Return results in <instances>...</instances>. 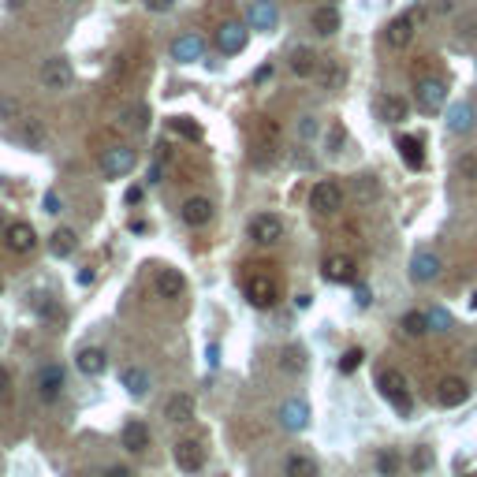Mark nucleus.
Masks as SVG:
<instances>
[{
	"label": "nucleus",
	"mask_w": 477,
	"mask_h": 477,
	"mask_svg": "<svg viewBox=\"0 0 477 477\" xmlns=\"http://www.w3.org/2000/svg\"><path fill=\"white\" fill-rule=\"evenodd\" d=\"M309 209L317 212V217H332V212L343 209V187L336 183V179H321V183H314V190H309Z\"/></svg>",
	"instance_id": "obj_1"
},
{
	"label": "nucleus",
	"mask_w": 477,
	"mask_h": 477,
	"mask_svg": "<svg viewBox=\"0 0 477 477\" xmlns=\"http://www.w3.org/2000/svg\"><path fill=\"white\" fill-rule=\"evenodd\" d=\"M38 78H41V86H45L48 93H63V90H71L75 71H71V63L63 60V56H48V60L41 63Z\"/></svg>",
	"instance_id": "obj_2"
},
{
	"label": "nucleus",
	"mask_w": 477,
	"mask_h": 477,
	"mask_svg": "<svg viewBox=\"0 0 477 477\" xmlns=\"http://www.w3.org/2000/svg\"><path fill=\"white\" fill-rule=\"evenodd\" d=\"M414 97H418V108L421 112H440L443 101H448V86H443V78L418 75L414 78Z\"/></svg>",
	"instance_id": "obj_3"
},
{
	"label": "nucleus",
	"mask_w": 477,
	"mask_h": 477,
	"mask_svg": "<svg viewBox=\"0 0 477 477\" xmlns=\"http://www.w3.org/2000/svg\"><path fill=\"white\" fill-rule=\"evenodd\" d=\"M135 164H138V150H130V145H108L101 153V172L108 179H120L127 172H135Z\"/></svg>",
	"instance_id": "obj_4"
},
{
	"label": "nucleus",
	"mask_w": 477,
	"mask_h": 477,
	"mask_svg": "<svg viewBox=\"0 0 477 477\" xmlns=\"http://www.w3.org/2000/svg\"><path fill=\"white\" fill-rule=\"evenodd\" d=\"M279 299V287H276V279L265 276V272H254L250 279H246V302L257 306V309H272Z\"/></svg>",
	"instance_id": "obj_5"
},
{
	"label": "nucleus",
	"mask_w": 477,
	"mask_h": 477,
	"mask_svg": "<svg viewBox=\"0 0 477 477\" xmlns=\"http://www.w3.org/2000/svg\"><path fill=\"white\" fill-rule=\"evenodd\" d=\"M246 235L261 246H272V242L284 239V220H279L276 212H257V217H250V224H246Z\"/></svg>",
	"instance_id": "obj_6"
},
{
	"label": "nucleus",
	"mask_w": 477,
	"mask_h": 477,
	"mask_svg": "<svg viewBox=\"0 0 477 477\" xmlns=\"http://www.w3.org/2000/svg\"><path fill=\"white\" fill-rule=\"evenodd\" d=\"M376 388H381V396L388 403H396L403 414L410 410V391H406V381H403L399 369H381V373H376Z\"/></svg>",
	"instance_id": "obj_7"
},
{
	"label": "nucleus",
	"mask_w": 477,
	"mask_h": 477,
	"mask_svg": "<svg viewBox=\"0 0 477 477\" xmlns=\"http://www.w3.org/2000/svg\"><path fill=\"white\" fill-rule=\"evenodd\" d=\"M414 34H418V23H414V15L410 11H403V15H396L388 26H384V45L391 48V53H403V48L414 41Z\"/></svg>",
	"instance_id": "obj_8"
},
{
	"label": "nucleus",
	"mask_w": 477,
	"mask_h": 477,
	"mask_svg": "<svg viewBox=\"0 0 477 477\" xmlns=\"http://www.w3.org/2000/svg\"><path fill=\"white\" fill-rule=\"evenodd\" d=\"M11 138L19 142L23 150L38 153V150H45V123L38 116H19V120H15V127H11Z\"/></svg>",
	"instance_id": "obj_9"
},
{
	"label": "nucleus",
	"mask_w": 477,
	"mask_h": 477,
	"mask_svg": "<svg viewBox=\"0 0 477 477\" xmlns=\"http://www.w3.org/2000/svg\"><path fill=\"white\" fill-rule=\"evenodd\" d=\"M4 246L11 254H30L38 246V232L26 220H15V224H8V232H4Z\"/></svg>",
	"instance_id": "obj_10"
},
{
	"label": "nucleus",
	"mask_w": 477,
	"mask_h": 477,
	"mask_svg": "<svg viewBox=\"0 0 477 477\" xmlns=\"http://www.w3.org/2000/svg\"><path fill=\"white\" fill-rule=\"evenodd\" d=\"M470 399V384L463 381V376H443V381L436 384V403L440 406H463Z\"/></svg>",
	"instance_id": "obj_11"
},
{
	"label": "nucleus",
	"mask_w": 477,
	"mask_h": 477,
	"mask_svg": "<svg viewBox=\"0 0 477 477\" xmlns=\"http://www.w3.org/2000/svg\"><path fill=\"white\" fill-rule=\"evenodd\" d=\"M324 279H332V284H354V279H358L354 257H347V254H328L324 257Z\"/></svg>",
	"instance_id": "obj_12"
},
{
	"label": "nucleus",
	"mask_w": 477,
	"mask_h": 477,
	"mask_svg": "<svg viewBox=\"0 0 477 477\" xmlns=\"http://www.w3.org/2000/svg\"><path fill=\"white\" fill-rule=\"evenodd\" d=\"M246 38H250V30H246L242 23H224L217 30V48H220L224 56H235V53H242V48H246Z\"/></svg>",
	"instance_id": "obj_13"
},
{
	"label": "nucleus",
	"mask_w": 477,
	"mask_h": 477,
	"mask_svg": "<svg viewBox=\"0 0 477 477\" xmlns=\"http://www.w3.org/2000/svg\"><path fill=\"white\" fill-rule=\"evenodd\" d=\"M175 463H179L183 473H198L205 466V448L198 440H179L175 443Z\"/></svg>",
	"instance_id": "obj_14"
},
{
	"label": "nucleus",
	"mask_w": 477,
	"mask_h": 477,
	"mask_svg": "<svg viewBox=\"0 0 477 477\" xmlns=\"http://www.w3.org/2000/svg\"><path fill=\"white\" fill-rule=\"evenodd\" d=\"M436 276H440V257L433 250H418L410 257V279H414V284H429Z\"/></svg>",
	"instance_id": "obj_15"
},
{
	"label": "nucleus",
	"mask_w": 477,
	"mask_h": 477,
	"mask_svg": "<svg viewBox=\"0 0 477 477\" xmlns=\"http://www.w3.org/2000/svg\"><path fill=\"white\" fill-rule=\"evenodd\" d=\"M287 68L299 75V78H314L317 68H321V60H317V53H314L309 45H294L291 56H287Z\"/></svg>",
	"instance_id": "obj_16"
},
{
	"label": "nucleus",
	"mask_w": 477,
	"mask_h": 477,
	"mask_svg": "<svg viewBox=\"0 0 477 477\" xmlns=\"http://www.w3.org/2000/svg\"><path fill=\"white\" fill-rule=\"evenodd\" d=\"M60 391H63V366H45L41 373H38V396H41V403H53V399H60Z\"/></svg>",
	"instance_id": "obj_17"
},
{
	"label": "nucleus",
	"mask_w": 477,
	"mask_h": 477,
	"mask_svg": "<svg viewBox=\"0 0 477 477\" xmlns=\"http://www.w3.org/2000/svg\"><path fill=\"white\" fill-rule=\"evenodd\" d=\"M194 414H198V403H194V396H187V391H175V396L164 403V418H172L175 425L194 421Z\"/></svg>",
	"instance_id": "obj_18"
},
{
	"label": "nucleus",
	"mask_w": 477,
	"mask_h": 477,
	"mask_svg": "<svg viewBox=\"0 0 477 477\" xmlns=\"http://www.w3.org/2000/svg\"><path fill=\"white\" fill-rule=\"evenodd\" d=\"M183 291H187V279H183L179 269L164 265L157 272V294H160V299H183Z\"/></svg>",
	"instance_id": "obj_19"
},
{
	"label": "nucleus",
	"mask_w": 477,
	"mask_h": 477,
	"mask_svg": "<svg viewBox=\"0 0 477 477\" xmlns=\"http://www.w3.org/2000/svg\"><path fill=\"white\" fill-rule=\"evenodd\" d=\"M406 112H410V105L403 101L399 93H381V97H376V116H381L384 123H403Z\"/></svg>",
	"instance_id": "obj_20"
},
{
	"label": "nucleus",
	"mask_w": 477,
	"mask_h": 477,
	"mask_svg": "<svg viewBox=\"0 0 477 477\" xmlns=\"http://www.w3.org/2000/svg\"><path fill=\"white\" fill-rule=\"evenodd\" d=\"M212 212H217V209H212L209 198H187L183 202V224L187 227H205L212 220Z\"/></svg>",
	"instance_id": "obj_21"
},
{
	"label": "nucleus",
	"mask_w": 477,
	"mask_h": 477,
	"mask_svg": "<svg viewBox=\"0 0 477 477\" xmlns=\"http://www.w3.org/2000/svg\"><path fill=\"white\" fill-rule=\"evenodd\" d=\"M202 53H205L202 34H183V38H175V45H172V56H175L179 63H194V60H202Z\"/></svg>",
	"instance_id": "obj_22"
},
{
	"label": "nucleus",
	"mask_w": 477,
	"mask_h": 477,
	"mask_svg": "<svg viewBox=\"0 0 477 477\" xmlns=\"http://www.w3.org/2000/svg\"><path fill=\"white\" fill-rule=\"evenodd\" d=\"M279 421H284V429L299 433V429H306V421H309V406L302 399H287L284 406H279Z\"/></svg>",
	"instance_id": "obj_23"
},
{
	"label": "nucleus",
	"mask_w": 477,
	"mask_h": 477,
	"mask_svg": "<svg viewBox=\"0 0 477 477\" xmlns=\"http://www.w3.org/2000/svg\"><path fill=\"white\" fill-rule=\"evenodd\" d=\"M396 150H399V157H403L406 168H414V172L425 168V150H421V142H418L414 135H399V138H396Z\"/></svg>",
	"instance_id": "obj_24"
},
{
	"label": "nucleus",
	"mask_w": 477,
	"mask_h": 477,
	"mask_svg": "<svg viewBox=\"0 0 477 477\" xmlns=\"http://www.w3.org/2000/svg\"><path fill=\"white\" fill-rule=\"evenodd\" d=\"M75 366L86 373V376H101V373L108 369V354H105L101 347H82L78 358H75Z\"/></svg>",
	"instance_id": "obj_25"
},
{
	"label": "nucleus",
	"mask_w": 477,
	"mask_h": 477,
	"mask_svg": "<svg viewBox=\"0 0 477 477\" xmlns=\"http://www.w3.org/2000/svg\"><path fill=\"white\" fill-rule=\"evenodd\" d=\"M120 440H123L127 451H145V448H150V425H145V421H127Z\"/></svg>",
	"instance_id": "obj_26"
},
{
	"label": "nucleus",
	"mask_w": 477,
	"mask_h": 477,
	"mask_svg": "<svg viewBox=\"0 0 477 477\" xmlns=\"http://www.w3.org/2000/svg\"><path fill=\"white\" fill-rule=\"evenodd\" d=\"M317 78L328 93H336V90H343V82H347V68H343L339 60H324L317 68Z\"/></svg>",
	"instance_id": "obj_27"
},
{
	"label": "nucleus",
	"mask_w": 477,
	"mask_h": 477,
	"mask_svg": "<svg viewBox=\"0 0 477 477\" xmlns=\"http://www.w3.org/2000/svg\"><path fill=\"white\" fill-rule=\"evenodd\" d=\"M276 19H279V11H276L272 0H254L250 4V26L254 30H272Z\"/></svg>",
	"instance_id": "obj_28"
},
{
	"label": "nucleus",
	"mask_w": 477,
	"mask_h": 477,
	"mask_svg": "<svg viewBox=\"0 0 477 477\" xmlns=\"http://www.w3.org/2000/svg\"><path fill=\"white\" fill-rule=\"evenodd\" d=\"M309 23H314V30H317V34L332 38L336 30H339V11H336L332 4H321V8H314V15H309Z\"/></svg>",
	"instance_id": "obj_29"
},
{
	"label": "nucleus",
	"mask_w": 477,
	"mask_h": 477,
	"mask_svg": "<svg viewBox=\"0 0 477 477\" xmlns=\"http://www.w3.org/2000/svg\"><path fill=\"white\" fill-rule=\"evenodd\" d=\"M120 127L135 130V135L145 130V127H150V108H145V105H123L120 108Z\"/></svg>",
	"instance_id": "obj_30"
},
{
	"label": "nucleus",
	"mask_w": 477,
	"mask_h": 477,
	"mask_svg": "<svg viewBox=\"0 0 477 477\" xmlns=\"http://www.w3.org/2000/svg\"><path fill=\"white\" fill-rule=\"evenodd\" d=\"M75 246H78L75 227H56V232L48 235V250H53L56 257H68V254H75Z\"/></svg>",
	"instance_id": "obj_31"
},
{
	"label": "nucleus",
	"mask_w": 477,
	"mask_h": 477,
	"mask_svg": "<svg viewBox=\"0 0 477 477\" xmlns=\"http://www.w3.org/2000/svg\"><path fill=\"white\" fill-rule=\"evenodd\" d=\"M470 127H473V105L470 101L451 105V112H448V130L451 135H463V130H470Z\"/></svg>",
	"instance_id": "obj_32"
},
{
	"label": "nucleus",
	"mask_w": 477,
	"mask_h": 477,
	"mask_svg": "<svg viewBox=\"0 0 477 477\" xmlns=\"http://www.w3.org/2000/svg\"><path fill=\"white\" fill-rule=\"evenodd\" d=\"M250 138L261 142V145H279V127H276V120L257 116V120L250 123Z\"/></svg>",
	"instance_id": "obj_33"
},
{
	"label": "nucleus",
	"mask_w": 477,
	"mask_h": 477,
	"mask_svg": "<svg viewBox=\"0 0 477 477\" xmlns=\"http://www.w3.org/2000/svg\"><path fill=\"white\" fill-rule=\"evenodd\" d=\"M123 388H127L135 399H142L145 391H150V373H145V369H138V366L123 369Z\"/></svg>",
	"instance_id": "obj_34"
},
{
	"label": "nucleus",
	"mask_w": 477,
	"mask_h": 477,
	"mask_svg": "<svg viewBox=\"0 0 477 477\" xmlns=\"http://www.w3.org/2000/svg\"><path fill=\"white\" fill-rule=\"evenodd\" d=\"M287 477H317V463L309 455H291L287 458Z\"/></svg>",
	"instance_id": "obj_35"
},
{
	"label": "nucleus",
	"mask_w": 477,
	"mask_h": 477,
	"mask_svg": "<svg viewBox=\"0 0 477 477\" xmlns=\"http://www.w3.org/2000/svg\"><path fill=\"white\" fill-rule=\"evenodd\" d=\"M403 332L406 336H425V332H429V314H421V309L403 314Z\"/></svg>",
	"instance_id": "obj_36"
},
{
	"label": "nucleus",
	"mask_w": 477,
	"mask_h": 477,
	"mask_svg": "<svg viewBox=\"0 0 477 477\" xmlns=\"http://www.w3.org/2000/svg\"><path fill=\"white\" fill-rule=\"evenodd\" d=\"M168 127L175 130V135L190 138V142H194V138H202V127L194 123V120H187V116H172V120H168Z\"/></svg>",
	"instance_id": "obj_37"
},
{
	"label": "nucleus",
	"mask_w": 477,
	"mask_h": 477,
	"mask_svg": "<svg viewBox=\"0 0 477 477\" xmlns=\"http://www.w3.org/2000/svg\"><path fill=\"white\" fill-rule=\"evenodd\" d=\"M279 366H284L287 373H302L306 369V351L302 347H287L284 358H279Z\"/></svg>",
	"instance_id": "obj_38"
},
{
	"label": "nucleus",
	"mask_w": 477,
	"mask_h": 477,
	"mask_svg": "<svg viewBox=\"0 0 477 477\" xmlns=\"http://www.w3.org/2000/svg\"><path fill=\"white\" fill-rule=\"evenodd\" d=\"M276 150H279V145H261V142H254V145H250V160L257 164V168H269V164L276 160Z\"/></svg>",
	"instance_id": "obj_39"
},
{
	"label": "nucleus",
	"mask_w": 477,
	"mask_h": 477,
	"mask_svg": "<svg viewBox=\"0 0 477 477\" xmlns=\"http://www.w3.org/2000/svg\"><path fill=\"white\" fill-rule=\"evenodd\" d=\"M458 45H473L477 41V15H466L463 23H458Z\"/></svg>",
	"instance_id": "obj_40"
},
{
	"label": "nucleus",
	"mask_w": 477,
	"mask_h": 477,
	"mask_svg": "<svg viewBox=\"0 0 477 477\" xmlns=\"http://www.w3.org/2000/svg\"><path fill=\"white\" fill-rule=\"evenodd\" d=\"M361 358H366V354H361L358 347H354V351H347V354L339 358V373H354V369L361 366Z\"/></svg>",
	"instance_id": "obj_41"
},
{
	"label": "nucleus",
	"mask_w": 477,
	"mask_h": 477,
	"mask_svg": "<svg viewBox=\"0 0 477 477\" xmlns=\"http://www.w3.org/2000/svg\"><path fill=\"white\" fill-rule=\"evenodd\" d=\"M425 8H429V15H451L458 0H425Z\"/></svg>",
	"instance_id": "obj_42"
},
{
	"label": "nucleus",
	"mask_w": 477,
	"mask_h": 477,
	"mask_svg": "<svg viewBox=\"0 0 477 477\" xmlns=\"http://www.w3.org/2000/svg\"><path fill=\"white\" fill-rule=\"evenodd\" d=\"M19 112H23V105L15 97H0V120H15Z\"/></svg>",
	"instance_id": "obj_43"
},
{
	"label": "nucleus",
	"mask_w": 477,
	"mask_h": 477,
	"mask_svg": "<svg viewBox=\"0 0 477 477\" xmlns=\"http://www.w3.org/2000/svg\"><path fill=\"white\" fill-rule=\"evenodd\" d=\"M376 466H381V473H384V477H391V473L399 470V458L391 455V451H381V458H376Z\"/></svg>",
	"instance_id": "obj_44"
},
{
	"label": "nucleus",
	"mask_w": 477,
	"mask_h": 477,
	"mask_svg": "<svg viewBox=\"0 0 477 477\" xmlns=\"http://www.w3.org/2000/svg\"><path fill=\"white\" fill-rule=\"evenodd\" d=\"M299 138H302V142L317 138V120H314V116H302V123H299Z\"/></svg>",
	"instance_id": "obj_45"
},
{
	"label": "nucleus",
	"mask_w": 477,
	"mask_h": 477,
	"mask_svg": "<svg viewBox=\"0 0 477 477\" xmlns=\"http://www.w3.org/2000/svg\"><path fill=\"white\" fill-rule=\"evenodd\" d=\"M339 145H343V127L336 123L332 130H328V153H332V157H336V153H339Z\"/></svg>",
	"instance_id": "obj_46"
},
{
	"label": "nucleus",
	"mask_w": 477,
	"mask_h": 477,
	"mask_svg": "<svg viewBox=\"0 0 477 477\" xmlns=\"http://www.w3.org/2000/svg\"><path fill=\"white\" fill-rule=\"evenodd\" d=\"M458 172H463L466 179H477V157H473V153H466L463 160H458Z\"/></svg>",
	"instance_id": "obj_47"
},
{
	"label": "nucleus",
	"mask_w": 477,
	"mask_h": 477,
	"mask_svg": "<svg viewBox=\"0 0 477 477\" xmlns=\"http://www.w3.org/2000/svg\"><path fill=\"white\" fill-rule=\"evenodd\" d=\"M433 324H436V328H448L451 321H448V314H443V309H433V314H429V328H433Z\"/></svg>",
	"instance_id": "obj_48"
},
{
	"label": "nucleus",
	"mask_w": 477,
	"mask_h": 477,
	"mask_svg": "<svg viewBox=\"0 0 477 477\" xmlns=\"http://www.w3.org/2000/svg\"><path fill=\"white\" fill-rule=\"evenodd\" d=\"M45 212H60V194H56V190L45 194Z\"/></svg>",
	"instance_id": "obj_49"
},
{
	"label": "nucleus",
	"mask_w": 477,
	"mask_h": 477,
	"mask_svg": "<svg viewBox=\"0 0 477 477\" xmlns=\"http://www.w3.org/2000/svg\"><path fill=\"white\" fill-rule=\"evenodd\" d=\"M8 388H11V373H8L4 366H0V399L8 396Z\"/></svg>",
	"instance_id": "obj_50"
},
{
	"label": "nucleus",
	"mask_w": 477,
	"mask_h": 477,
	"mask_svg": "<svg viewBox=\"0 0 477 477\" xmlns=\"http://www.w3.org/2000/svg\"><path fill=\"white\" fill-rule=\"evenodd\" d=\"M425 466H429V451H414V470H425Z\"/></svg>",
	"instance_id": "obj_51"
},
{
	"label": "nucleus",
	"mask_w": 477,
	"mask_h": 477,
	"mask_svg": "<svg viewBox=\"0 0 477 477\" xmlns=\"http://www.w3.org/2000/svg\"><path fill=\"white\" fill-rule=\"evenodd\" d=\"M145 8H150V11H168L172 0H145Z\"/></svg>",
	"instance_id": "obj_52"
},
{
	"label": "nucleus",
	"mask_w": 477,
	"mask_h": 477,
	"mask_svg": "<svg viewBox=\"0 0 477 477\" xmlns=\"http://www.w3.org/2000/svg\"><path fill=\"white\" fill-rule=\"evenodd\" d=\"M105 477H135V473H130L127 466H108V470H105Z\"/></svg>",
	"instance_id": "obj_53"
},
{
	"label": "nucleus",
	"mask_w": 477,
	"mask_h": 477,
	"mask_svg": "<svg viewBox=\"0 0 477 477\" xmlns=\"http://www.w3.org/2000/svg\"><path fill=\"white\" fill-rule=\"evenodd\" d=\"M142 202V187H130L127 190V205H138Z\"/></svg>",
	"instance_id": "obj_54"
},
{
	"label": "nucleus",
	"mask_w": 477,
	"mask_h": 477,
	"mask_svg": "<svg viewBox=\"0 0 477 477\" xmlns=\"http://www.w3.org/2000/svg\"><path fill=\"white\" fill-rule=\"evenodd\" d=\"M8 224H11V220L4 217V212H0V235H4V232H8Z\"/></svg>",
	"instance_id": "obj_55"
},
{
	"label": "nucleus",
	"mask_w": 477,
	"mask_h": 477,
	"mask_svg": "<svg viewBox=\"0 0 477 477\" xmlns=\"http://www.w3.org/2000/svg\"><path fill=\"white\" fill-rule=\"evenodd\" d=\"M8 4H11V8H19V4H23V0H8Z\"/></svg>",
	"instance_id": "obj_56"
},
{
	"label": "nucleus",
	"mask_w": 477,
	"mask_h": 477,
	"mask_svg": "<svg viewBox=\"0 0 477 477\" xmlns=\"http://www.w3.org/2000/svg\"><path fill=\"white\" fill-rule=\"evenodd\" d=\"M470 306H473V309H477V291H473V299H470Z\"/></svg>",
	"instance_id": "obj_57"
},
{
	"label": "nucleus",
	"mask_w": 477,
	"mask_h": 477,
	"mask_svg": "<svg viewBox=\"0 0 477 477\" xmlns=\"http://www.w3.org/2000/svg\"><path fill=\"white\" fill-rule=\"evenodd\" d=\"M0 291H4V284H0Z\"/></svg>",
	"instance_id": "obj_58"
},
{
	"label": "nucleus",
	"mask_w": 477,
	"mask_h": 477,
	"mask_svg": "<svg viewBox=\"0 0 477 477\" xmlns=\"http://www.w3.org/2000/svg\"><path fill=\"white\" fill-rule=\"evenodd\" d=\"M68 4H75V0H68Z\"/></svg>",
	"instance_id": "obj_59"
}]
</instances>
